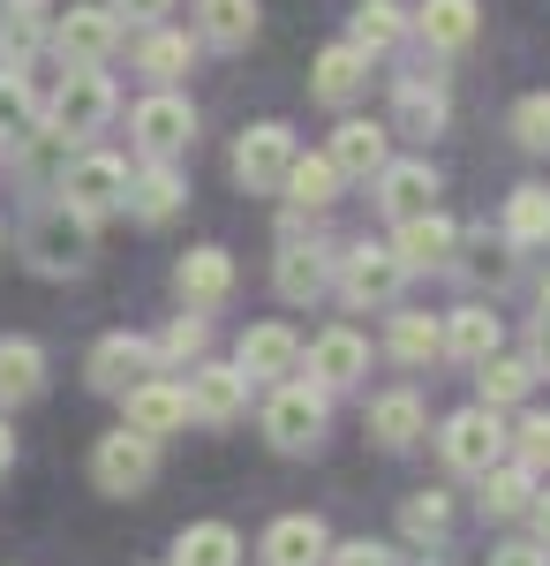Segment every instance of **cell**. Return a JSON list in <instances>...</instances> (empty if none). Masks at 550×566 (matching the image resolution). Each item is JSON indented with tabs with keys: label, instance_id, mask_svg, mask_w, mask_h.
Masks as SVG:
<instances>
[{
	"label": "cell",
	"instance_id": "cell-45",
	"mask_svg": "<svg viewBox=\"0 0 550 566\" xmlns=\"http://www.w3.org/2000/svg\"><path fill=\"white\" fill-rule=\"evenodd\" d=\"M512 144H520L528 159H550V91H536V98L512 106Z\"/></svg>",
	"mask_w": 550,
	"mask_h": 566
},
{
	"label": "cell",
	"instance_id": "cell-38",
	"mask_svg": "<svg viewBox=\"0 0 550 566\" xmlns=\"http://www.w3.org/2000/svg\"><path fill=\"white\" fill-rule=\"evenodd\" d=\"M347 45H362L370 61H392V53L408 45V8H400V0H362V8L347 15Z\"/></svg>",
	"mask_w": 550,
	"mask_h": 566
},
{
	"label": "cell",
	"instance_id": "cell-9",
	"mask_svg": "<svg viewBox=\"0 0 550 566\" xmlns=\"http://www.w3.org/2000/svg\"><path fill=\"white\" fill-rule=\"evenodd\" d=\"M384 129L408 136V144H430V136L453 129V91H445V76H437V61L392 76V122H384Z\"/></svg>",
	"mask_w": 550,
	"mask_h": 566
},
{
	"label": "cell",
	"instance_id": "cell-29",
	"mask_svg": "<svg viewBox=\"0 0 550 566\" xmlns=\"http://www.w3.org/2000/svg\"><path fill=\"white\" fill-rule=\"evenodd\" d=\"M453 242H461V227L437 212V205L392 227V250H400V264H408L415 280H423V272H445V264H453Z\"/></svg>",
	"mask_w": 550,
	"mask_h": 566
},
{
	"label": "cell",
	"instance_id": "cell-13",
	"mask_svg": "<svg viewBox=\"0 0 550 566\" xmlns=\"http://www.w3.org/2000/svg\"><path fill=\"white\" fill-rule=\"evenodd\" d=\"M151 476H159V438L144 431H106L98 446H91V483L106 491V499H136V491H151Z\"/></svg>",
	"mask_w": 550,
	"mask_h": 566
},
{
	"label": "cell",
	"instance_id": "cell-15",
	"mask_svg": "<svg viewBox=\"0 0 550 566\" xmlns=\"http://www.w3.org/2000/svg\"><path fill=\"white\" fill-rule=\"evenodd\" d=\"M437 197H445V175L430 167L423 151H415V159H400V151H392V159H384L378 175H370V205L384 212V227H400V219L430 212Z\"/></svg>",
	"mask_w": 550,
	"mask_h": 566
},
{
	"label": "cell",
	"instance_id": "cell-12",
	"mask_svg": "<svg viewBox=\"0 0 550 566\" xmlns=\"http://www.w3.org/2000/svg\"><path fill=\"white\" fill-rule=\"evenodd\" d=\"M181 392H189V423H204V431H234L242 416H250V378L234 370V363H189L181 370Z\"/></svg>",
	"mask_w": 550,
	"mask_h": 566
},
{
	"label": "cell",
	"instance_id": "cell-52",
	"mask_svg": "<svg viewBox=\"0 0 550 566\" xmlns=\"http://www.w3.org/2000/svg\"><path fill=\"white\" fill-rule=\"evenodd\" d=\"M0 8H15V15H53V0H0Z\"/></svg>",
	"mask_w": 550,
	"mask_h": 566
},
{
	"label": "cell",
	"instance_id": "cell-41",
	"mask_svg": "<svg viewBox=\"0 0 550 566\" xmlns=\"http://www.w3.org/2000/svg\"><path fill=\"white\" fill-rule=\"evenodd\" d=\"M212 355V310H181L167 333H159V370H189V363H204Z\"/></svg>",
	"mask_w": 550,
	"mask_h": 566
},
{
	"label": "cell",
	"instance_id": "cell-10",
	"mask_svg": "<svg viewBox=\"0 0 550 566\" xmlns=\"http://www.w3.org/2000/svg\"><path fill=\"white\" fill-rule=\"evenodd\" d=\"M295 378H309V386H325L339 400V392H355L362 378H370V340H362L355 325H325V333H309V340H302Z\"/></svg>",
	"mask_w": 550,
	"mask_h": 566
},
{
	"label": "cell",
	"instance_id": "cell-34",
	"mask_svg": "<svg viewBox=\"0 0 550 566\" xmlns=\"http://www.w3.org/2000/svg\"><path fill=\"white\" fill-rule=\"evenodd\" d=\"M498 234H506L520 258L550 250V181H520V189H512L506 212H498Z\"/></svg>",
	"mask_w": 550,
	"mask_h": 566
},
{
	"label": "cell",
	"instance_id": "cell-44",
	"mask_svg": "<svg viewBox=\"0 0 550 566\" xmlns=\"http://www.w3.org/2000/svg\"><path fill=\"white\" fill-rule=\"evenodd\" d=\"M31 122H39V91H31L23 69H8V61H0V136H23Z\"/></svg>",
	"mask_w": 550,
	"mask_h": 566
},
{
	"label": "cell",
	"instance_id": "cell-48",
	"mask_svg": "<svg viewBox=\"0 0 550 566\" xmlns=\"http://www.w3.org/2000/svg\"><path fill=\"white\" fill-rule=\"evenodd\" d=\"M490 566H550V552L536 544V536H512V544H498V552H490Z\"/></svg>",
	"mask_w": 550,
	"mask_h": 566
},
{
	"label": "cell",
	"instance_id": "cell-53",
	"mask_svg": "<svg viewBox=\"0 0 550 566\" xmlns=\"http://www.w3.org/2000/svg\"><path fill=\"white\" fill-rule=\"evenodd\" d=\"M536 303H543V310H550V272H543V287H536Z\"/></svg>",
	"mask_w": 550,
	"mask_h": 566
},
{
	"label": "cell",
	"instance_id": "cell-11",
	"mask_svg": "<svg viewBox=\"0 0 550 566\" xmlns=\"http://www.w3.org/2000/svg\"><path fill=\"white\" fill-rule=\"evenodd\" d=\"M114 45H121V15L114 8H68V15H53L45 23V53L61 61V69H106L114 61Z\"/></svg>",
	"mask_w": 550,
	"mask_h": 566
},
{
	"label": "cell",
	"instance_id": "cell-51",
	"mask_svg": "<svg viewBox=\"0 0 550 566\" xmlns=\"http://www.w3.org/2000/svg\"><path fill=\"white\" fill-rule=\"evenodd\" d=\"M15 469V431H8V416H0V476Z\"/></svg>",
	"mask_w": 550,
	"mask_h": 566
},
{
	"label": "cell",
	"instance_id": "cell-26",
	"mask_svg": "<svg viewBox=\"0 0 550 566\" xmlns=\"http://www.w3.org/2000/svg\"><path fill=\"white\" fill-rule=\"evenodd\" d=\"M173 295H181V310H226V295H234V258L219 242H197L189 258L173 264Z\"/></svg>",
	"mask_w": 550,
	"mask_h": 566
},
{
	"label": "cell",
	"instance_id": "cell-49",
	"mask_svg": "<svg viewBox=\"0 0 550 566\" xmlns=\"http://www.w3.org/2000/svg\"><path fill=\"white\" fill-rule=\"evenodd\" d=\"M528 363H536V378H550V310H536V325H528Z\"/></svg>",
	"mask_w": 550,
	"mask_h": 566
},
{
	"label": "cell",
	"instance_id": "cell-8",
	"mask_svg": "<svg viewBox=\"0 0 550 566\" xmlns=\"http://www.w3.org/2000/svg\"><path fill=\"white\" fill-rule=\"evenodd\" d=\"M128 144H136V159H189L197 151V106L173 84L144 91L136 114H128Z\"/></svg>",
	"mask_w": 550,
	"mask_h": 566
},
{
	"label": "cell",
	"instance_id": "cell-50",
	"mask_svg": "<svg viewBox=\"0 0 550 566\" xmlns=\"http://www.w3.org/2000/svg\"><path fill=\"white\" fill-rule=\"evenodd\" d=\"M528 528H536V544L550 552V483H536V506H528Z\"/></svg>",
	"mask_w": 550,
	"mask_h": 566
},
{
	"label": "cell",
	"instance_id": "cell-2",
	"mask_svg": "<svg viewBox=\"0 0 550 566\" xmlns=\"http://www.w3.org/2000/svg\"><path fill=\"white\" fill-rule=\"evenodd\" d=\"M408 280H415V272L400 264V250H392V242H370V234H362V242H347L339 264H332V295H339L347 317L392 310L400 295H408Z\"/></svg>",
	"mask_w": 550,
	"mask_h": 566
},
{
	"label": "cell",
	"instance_id": "cell-37",
	"mask_svg": "<svg viewBox=\"0 0 550 566\" xmlns=\"http://www.w3.org/2000/svg\"><path fill=\"white\" fill-rule=\"evenodd\" d=\"M39 392H45V348L0 333V416H8V408H31Z\"/></svg>",
	"mask_w": 550,
	"mask_h": 566
},
{
	"label": "cell",
	"instance_id": "cell-21",
	"mask_svg": "<svg viewBox=\"0 0 550 566\" xmlns=\"http://www.w3.org/2000/svg\"><path fill=\"white\" fill-rule=\"evenodd\" d=\"M475 31H483V8H475V0H423V8L408 15V39L423 45L430 61L467 53V45H475Z\"/></svg>",
	"mask_w": 550,
	"mask_h": 566
},
{
	"label": "cell",
	"instance_id": "cell-42",
	"mask_svg": "<svg viewBox=\"0 0 550 566\" xmlns=\"http://www.w3.org/2000/svg\"><path fill=\"white\" fill-rule=\"evenodd\" d=\"M506 453L520 461V469H536V476H550V408H512V423H506Z\"/></svg>",
	"mask_w": 550,
	"mask_h": 566
},
{
	"label": "cell",
	"instance_id": "cell-22",
	"mask_svg": "<svg viewBox=\"0 0 550 566\" xmlns=\"http://www.w3.org/2000/svg\"><path fill=\"white\" fill-rule=\"evenodd\" d=\"M362 423H370V438H378V453H415L430 438V408L415 386H384L370 408H362Z\"/></svg>",
	"mask_w": 550,
	"mask_h": 566
},
{
	"label": "cell",
	"instance_id": "cell-24",
	"mask_svg": "<svg viewBox=\"0 0 550 566\" xmlns=\"http://www.w3.org/2000/svg\"><path fill=\"white\" fill-rule=\"evenodd\" d=\"M437 325H445V363H461V370H475L490 348H506V317H498V303H483V295L445 310Z\"/></svg>",
	"mask_w": 550,
	"mask_h": 566
},
{
	"label": "cell",
	"instance_id": "cell-46",
	"mask_svg": "<svg viewBox=\"0 0 550 566\" xmlns=\"http://www.w3.org/2000/svg\"><path fill=\"white\" fill-rule=\"evenodd\" d=\"M325 566H400V552H392V544H378V536H347V544H332V552H325Z\"/></svg>",
	"mask_w": 550,
	"mask_h": 566
},
{
	"label": "cell",
	"instance_id": "cell-5",
	"mask_svg": "<svg viewBox=\"0 0 550 566\" xmlns=\"http://www.w3.org/2000/svg\"><path fill=\"white\" fill-rule=\"evenodd\" d=\"M437 461H445V476L475 483L490 461H506V416H498V408H483V400L453 408V416L437 423Z\"/></svg>",
	"mask_w": 550,
	"mask_h": 566
},
{
	"label": "cell",
	"instance_id": "cell-16",
	"mask_svg": "<svg viewBox=\"0 0 550 566\" xmlns=\"http://www.w3.org/2000/svg\"><path fill=\"white\" fill-rule=\"evenodd\" d=\"M453 280H461L467 295H506L512 280H520V250H512L506 234H490V227H467L461 242H453V264H445Z\"/></svg>",
	"mask_w": 550,
	"mask_h": 566
},
{
	"label": "cell",
	"instance_id": "cell-20",
	"mask_svg": "<svg viewBox=\"0 0 550 566\" xmlns=\"http://www.w3.org/2000/svg\"><path fill=\"white\" fill-rule=\"evenodd\" d=\"M189 205V181H181V159H144L128 167V189H121V212L136 227H167L173 212Z\"/></svg>",
	"mask_w": 550,
	"mask_h": 566
},
{
	"label": "cell",
	"instance_id": "cell-35",
	"mask_svg": "<svg viewBox=\"0 0 550 566\" xmlns=\"http://www.w3.org/2000/svg\"><path fill=\"white\" fill-rule=\"evenodd\" d=\"M264 23V0H197V45L212 53H242Z\"/></svg>",
	"mask_w": 550,
	"mask_h": 566
},
{
	"label": "cell",
	"instance_id": "cell-3",
	"mask_svg": "<svg viewBox=\"0 0 550 566\" xmlns=\"http://www.w3.org/2000/svg\"><path fill=\"white\" fill-rule=\"evenodd\" d=\"M23 264L45 272V280H76L91 264V219L68 212L61 197H45L39 212L23 219Z\"/></svg>",
	"mask_w": 550,
	"mask_h": 566
},
{
	"label": "cell",
	"instance_id": "cell-23",
	"mask_svg": "<svg viewBox=\"0 0 550 566\" xmlns=\"http://www.w3.org/2000/svg\"><path fill=\"white\" fill-rule=\"evenodd\" d=\"M325 159L339 167V181H370L384 159H392V129L347 106V114H339V129H332V144H325Z\"/></svg>",
	"mask_w": 550,
	"mask_h": 566
},
{
	"label": "cell",
	"instance_id": "cell-36",
	"mask_svg": "<svg viewBox=\"0 0 550 566\" xmlns=\"http://www.w3.org/2000/svg\"><path fill=\"white\" fill-rule=\"evenodd\" d=\"M445 536H453V491H408L400 499V544L408 552H445Z\"/></svg>",
	"mask_w": 550,
	"mask_h": 566
},
{
	"label": "cell",
	"instance_id": "cell-32",
	"mask_svg": "<svg viewBox=\"0 0 550 566\" xmlns=\"http://www.w3.org/2000/svg\"><path fill=\"white\" fill-rule=\"evenodd\" d=\"M189 61H197V31H173V23H151L144 39H136V76L151 91H167L189 76Z\"/></svg>",
	"mask_w": 550,
	"mask_h": 566
},
{
	"label": "cell",
	"instance_id": "cell-19",
	"mask_svg": "<svg viewBox=\"0 0 550 566\" xmlns=\"http://www.w3.org/2000/svg\"><path fill=\"white\" fill-rule=\"evenodd\" d=\"M302 363V333L295 325H279V317H256L250 333L234 340V370L250 378V386H279V378H295Z\"/></svg>",
	"mask_w": 550,
	"mask_h": 566
},
{
	"label": "cell",
	"instance_id": "cell-6",
	"mask_svg": "<svg viewBox=\"0 0 550 566\" xmlns=\"http://www.w3.org/2000/svg\"><path fill=\"white\" fill-rule=\"evenodd\" d=\"M121 189H128V159L121 151H91V144H76L68 167H61V181H53V197H61L68 212H84L91 227L121 212Z\"/></svg>",
	"mask_w": 550,
	"mask_h": 566
},
{
	"label": "cell",
	"instance_id": "cell-7",
	"mask_svg": "<svg viewBox=\"0 0 550 566\" xmlns=\"http://www.w3.org/2000/svg\"><path fill=\"white\" fill-rule=\"evenodd\" d=\"M332 264H339V242H325L317 227L309 234H287L279 258H272V295L287 310H317L332 295Z\"/></svg>",
	"mask_w": 550,
	"mask_h": 566
},
{
	"label": "cell",
	"instance_id": "cell-33",
	"mask_svg": "<svg viewBox=\"0 0 550 566\" xmlns=\"http://www.w3.org/2000/svg\"><path fill=\"white\" fill-rule=\"evenodd\" d=\"M339 167L325 159V151H295V167H287V181H279V197H287V212H309V219H325L339 205Z\"/></svg>",
	"mask_w": 550,
	"mask_h": 566
},
{
	"label": "cell",
	"instance_id": "cell-25",
	"mask_svg": "<svg viewBox=\"0 0 550 566\" xmlns=\"http://www.w3.org/2000/svg\"><path fill=\"white\" fill-rule=\"evenodd\" d=\"M144 370H159V340H144V333H106L98 348H91V363H84V378H91V392H114L121 386H136Z\"/></svg>",
	"mask_w": 550,
	"mask_h": 566
},
{
	"label": "cell",
	"instance_id": "cell-30",
	"mask_svg": "<svg viewBox=\"0 0 550 566\" xmlns=\"http://www.w3.org/2000/svg\"><path fill=\"white\" fill-rule=\"evenodd\" d=\"M325 552H332L325 514H279V522L264 528V544H256L264 566H325Z\"/></svg>",
	"mask_w": 550,
	"mask_h": 566
},
{
	"label": "cell",
	"instance_id": "cell-43",
	"mask_svg": "<svg viewBox=\"0 0 550 566\" xmlns=\"http://www.w3.org/2000/svg\"><path fill=\"white\" fill-rule=\"evenodd\" d=\"M45 23H53V15H15V8H0V61H8V69H31L45 53Z\"/></svg>",
	"mask_w": 550,
	"mask_h": 566
},
{
	"label": "cell",
	"instance_id": "cell-28",
	"mask_svg": "<svg viewBox=\"0 0 550 566\" xmlns=\"http://www.w3.org/2000/svg\"><path fill=\"white\" fill-rule=\"evenodd\" d=\"M536 469H520V461H490L483 476H475V514L483 522H528V506H536Z\"/></svg>",
	"mask_w": 550,
	"mask_h": 566
},
{
	"label": "cell",
	"instance_id": "cell-31",
	"mask_svg": "<svg viewBox=\"0 0 550 566\" xmlns=\"http://www.w3.org/2000/svg\"><path fill=\"white\" fill-rule=\"evenodd\" d=\"M528 392H536V363H528L520 348H490L483 363H475V400H483V408L512 416Z\"/></svg>",
	"mask_w": 550,
	"mask_h": 566
},
{
	"label": "cell",
	"instance_id": "cell-14",
	"mask_svg": "<svg viewBox=\"0 0 550 566\" xmlns=\"http://www.w3.org/2000/svg\"><path fill=\"white\" fill-rule=\"evenodd\" d=\"M295 129L287 122H250V129L234 136V181L250 189V197H279V181H287V167H295Z\"/></svg>",
	"mask_w": 550,
	"mask_h": 566
},
{
	"label": "cell",
	"instance_id": "cell-18",
	"mask_svg": "<svg viewBox=\"0 0 550 566\" xmlns=\"http://www.w3.org/2000/svg\"><path fill=\"white\" fill-rule=\"evenodd\" d=\"M370 69H378V61H370L362 45H347V39L325 45V53L309 61V98H317L325 114H347V106L370 98Z\"/></svg>",
	"mask_w": 550,
	"mask_h": 566
},
{
	"label": "cell",
	"instance_id": "cell-17",
	"mask_svg": "<svg viewBox=\"0 0 550 566\" xmlns=\"http://www.w3.org/2000/svg\"><path fill=\"white\" fill-rule=\"evenodd\" d=\"M114 400H121V423H128V431H144V438H173L181 423H189V392H181L173 370H144V378L121 386Z\"/></svg>",
	"mask_w": 550,
	"mask_h": 566
},
{
	"label": "cell",
	"instance_id": "cell-39",
	"mask_svg": "<svg viewBox=\"0 0 550 566\" xmlns=\"http://www.w3.org/2000/svg\"><path fill=\"white\" fill-rule=\"evenodd\" d=\"M8 144H15V175L31 181V189H53V181H61V167H68V151H76V144L53 129V122H31V129L8 136Z\"/></svg>",
	"mask_w": 550,
	"mask_h": 566
},
{
	"label": "cell",
	"instance_id": "cell-27",
	"mask_svg": "<svg viewBox=\"0 0 550 566\" xmlns=\"http://www.w3.org/2000/svg\"><path fill=\"white\" fill-rule=\"evenodd\" d=\"M384 355H392L400 370H430V363H445V325H437L430 310L392 303L384 310Z\"/></svg>",
	"mask_w": 550,
	"mask_h": 566
},
{
	"label": "cell",
	"instance_id": "cell-54",
	"mask_svg": "<svg viewBox=\"0 0 550 566\" xmlns=\"http://www.w3.org/2000/svg\"><path fill=\"white\" fill-rule=\"evenodd\" d=\"M0 242H8V227H0Z\"/></svg>",
	"mask_w": 550,
	"mask_h": 566
},
{
	"label": "cell",
	"instance_id": "cell-4",
	"mask_svg": "<svg viewBox=\"0 0 550 566\" xmlns=\"http://www.w3.org/2000/svg\"><path fill=\"white\" fill-rule=\"evenodd\" d=\"M114 114H121V91H114V76H106V69H61L53 98L39 106V122H53L68 144H91V136L106 129Z\"/></svg>",
	"mask_w": 550,
	"mask_h": 566
},
{
	"label": "cell",
	"instance_id": "cell-40",
	"mask_svg": "<svg viewBox=\"0 0 550 566\" xmlns=\"http://www.w3.org/2000/svg\"><path fill=\"white\" fill-rule=\"evenodd\" d=\"M167 566H242V528L234 522H189L173 536Z\"/></svg>",
	"mask_w": 550,
	"mask_h": 566
},
{
	"label": "cell",
	"instance_id": "cell-47",
	"mask_svg": "<svg viewBox=\"0 0 550 566\" xmlns=\"http://www.w3.org/2000/svg\"><path fill=\"white\" fill-rule=\"evenodd\" d=\"M114 15H121V31H151V23H167L173 0H106Z\"/></svg>",
	"mask_w": 550,
	"mask_h": 566
},
{
	"label": "cell",
	"instance_id": "cell-1",
	"mask_svg": "<svg viewBox=\"0 0 550 566\" xmlns=\"http://www.w3.org/2000/svg\"><path fill=\"white\" fill-rule=\"evenodd\" d=\"M264 446L272 453H287V461H309V453H325V438H332V392L309 386V378H279V386L264 392Z\"/></svg>",
	"mask_w": 550,
	"mask_h": 566
}]
</instances>
